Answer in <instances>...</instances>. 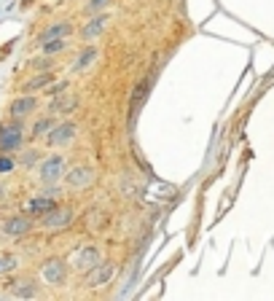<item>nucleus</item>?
<instances>
[{
  "instance_id": "9",
  "label": "nucleus",
  "mask_w": 274,
  "mask_h": 301,
  "mask_svg": "<svg viewBox=\"0 0 274 301\" xmlns=\"http://www.w3.org/2000/svg\"><path fill=\"white\" fill-rule=\"evenodd\" d=\"M148 92H151V78H142L135 86L132 100H129V113H132V116H137V111L142 108V102H145V97H148Z\"/></svg>"
},
{
  "instance_id": "12",
  "label": "nucleus",
  "mask_w": 274,
  "mask_h": 301,
  "mask_svg": "<svg viewBox=\"0 0 274 301\" xmlns=\"http://www.w3.org/2000/svg\"><path fill=\"white\" fill-rule=\"evenodd\" d=\"M105 25H108V19L105 16H94L92 22H89V27H83V38H97L100 32H105Z\"/></svg>"
},
{
  "instance_id": "16",
  "label": "nucleus",
  "mask_w": 274,
  "mask_h": 301,
  "mask_svg": "<svg viewBox=\"0 0 274 301\" xmlns=\"http://www.w3.org/2000/svg\"><path fill=\"white\" fill-rule=\"evenodd\" d=\"M51 207H54V199H49V197H38V199H32V202L27 204L30 213H41V215H46Z\"/></svg>"
},
{
  "instance_id": "18",
  "label": "nucleus",
  "mask_w": 274,
  "mask_h": 301,
  "mask_svg": "<svg viewBox=\"0 0 274 301\" xmlns=\"http://www.w3.org/2000/svg\"><path fill=\"white\" fill-rule=\"evenodd\" d=\"M76 105H78L76 97H62L54 102V113H70V111H76Z\"/></svg>"
},
{
  "instance_id": "8",
  "label": "nucleus",
  "mask_w": 274,
  "mask_h": 301,
  "mask_svg": "<svg viewBox=\"0 0 274 301\" xmlns=\"http://www.w3.org/2000/svg\"><path fill=\"white\" fill-rule=\"evenodd\" d=\"M3 232L8 237H22L30 232V218H25V215H11V218L3 223Z\"/></svg>"
},
{
  "instance_id": "22",
  "label": "nucleus",
  "mask_w": 274,
  "mask_h": 301,
  "mask_svg": "<svg viewBox=\"0 0 274 301\" xmlns=\"http://www.w3.org/2000/svg\"><path fill=\"white\" fill-rule=\"evenodd\" d=\"M46 129H51V121H49V118H43V121H38V124H35V137L46 135Z\"/></svg>"
},
{
  "instance_id": "1",
  "label": "nucleus",
  "mask_w": 274,
  "mask_h": 301,
  "mask_svg": "<svg viewBox=\"0 0 274 301\" xmlns=\"http://www.w3.org/2000/svg\"><path fill=\"white\" fill-rule=\"evenodd\" d=\"M65 172H67V164H65L62 156H49V159H43L41 167H38V178L43 183H57Z\"/></svg>"
},
{
  "instance_id": "5",
  "label": "nucleus",
  "mask_w": 274,
  "mask_h": 301,
  "mask_svg": "<svg viewBox=\"0 0 274 301\" xmlns=\"http://www.w3.org/2000/svg\"><path fill=\"white\" fill-rule=\"evenodd\" d=\"M65 178L70 188H89L94 183V172L89 167H73L70 172H65Z\"/></svg>"
},
{
  "instance_id": "25",
  "label": "nucleus",
  "mask_w": 274,
  "mask_h": 301,
  "mask_svg": "<svg viewBox=\"0 0 274 301\" xmlns=\"http://www.w3.org/2000/svg\"><path fill=\"white\" fill-rule=\"evenodd\" d=\"M0 194H3V186H0Z\"/></svg>"
},
{
  "instance_id": "3",
  "label": "nucleus",
  "mask_w": 274,
  "mask_h": 301,
  "mask_svg": "<svg viewBox=\"0 0 274 301\" xmlns=\"http://www.w3.org/2000/svg\"><path fill=\"white\" fill-rule=\"evenodd\" d=\"M41 277L49 285H62L65 277H67V269H65V261L62 258H49L41 267Z\"/></svg>"
},
{
  "instance_id": "13",
  "label": "nucleus",
  "mask_w": 274,
  "mask_h": 301,
  "mask_svg": "<svg viewBox=\"0 0 274 301\" xmlns=\"http://www.w3.org/2000/svg\"><path fill=\"white\" fill-rule=\"evenodd\" d=\"M67 32H70V25H67V22H57V25H51L49 30L41 35V43H43V41H51V38H65Z\"/></svg>"
},
{
  "instance_id": "15",
  "label": "nucleus",
  "mask_w": 274,
  "mask_h": 301,
  "mask_svg": "<svg viewBox=\"0 0 274 301\" xmlns=\"http://www.w3.org/2000/svg\"><path fill=\"white\" fill-rule=\"evenodd\" d=\"M153 188H156V194H145V199H151V202L172 199V194H175V188H172V186H167V183H153Z\"/></svg>"
},
{
  "instance_id": "4",
  "label": "nucleus",
  "mask_w": 274,
  "mask_h": 301,
  "mask_svg": "<svg viewBox=\"0 0 274 301\" xmlns=\"http://www.w3.org/2000/svg\"><path fill=\"white\" fill-rule=\"evenodd\" d=\"M113 277V267L111 263H94V267L86 272V288H100Z\"/></svg>"
},
{
  "instance_id": "2",
  "label": "nucleus",
  "mask_w": 274,
  "mask_h": 301,
  "mask_svg": "<svg viewBox=\"0 0 274 301\" xmlns=\"http://www.w3.org/2000/svg\"><path fill=\"white\" fill-rule=\"evenodd\" d=\"M70 263H73V269H78V272H89L94 263H100V250L92 247V245L78 247L73 256H70Z\"/></svg>"
},
{
  "instance_id": "6",
  "label": "nucleus",
  "mask_w": 274,
  "mask_h": 301,
  "mask_svg": "<svg viewBox=\"0 0 274 301\" xmlns=\"http://www.w3.org/2000/svg\"><path fill=\"white\" fill-rule=\"evenodd\" d=\"M76 137V124H70V121H65V124H59V127H54L51 132H49V143L51 146H67L70 140Z\"/></svg>"
},
{
  "instance_id": "21",
  "label": "nucleus",
  "mask_w": 274,
  "mask_h": 301,
  "mask_svg": "<svg viewBox=\"0 0 274 301\" xmlns=\"http://www.w3.org/2000/svg\"><path fill=\"white\" fill-rule=\"evenodd\" d=\"M49 81H51V76H38V78H32V81L27 83V92H35L38 86H46Z\"/></svg>"
},
{
  "instance_id": "10",
  "label": "nucleus",
  "mask_w": 274,
  "mask_h": 301,
  "mask_svg": "<svg viewBox=\"0 0 274 301\" xmlns=\"http://www.w3.org/2000/svg\"><path fill=\"white\" fill-rule=\"evenodd\" d=\"M43 223L49 226V228H59V226H67L70 221H73V213H70L67 207H62V210H57V207H51L49 213L43 215Z\"/></svg>"
},
{
  "instance_id": "14",
  "label": "nucleus",
  "mask_w": 274,
  "mask_h": 301,
  "mask_svg": "<svg viewBox=\"0 0 274 301\" xmlns=\"http://www.w3.org/2000/svg\"><path fill=\"white\" fill-rule=\"evenodd\" d=\"M94 57H97V49H92V46H89V49H83V51L78 54V59L73 62V70H78V73H81V70H86V67L94 62Z\"/></svg>"
},
{
  "instance_id": "23",
  "label": "nucleus",
  "mask_w": 274,
  "mask_h": 301,
  "mask_svg": "<svg viewBox=\"0 0 274 301\" xmlns=\"http://www.w3.org/2000/svg\"><path fill=\"white\" fill-rule=\"evenodd\" d=\"M8 170H14V162L8 156H0V172H8Z\"/></svg>"
},
{
  "instance_id": "11",
  "label": "nucleus",
  "mask_w": 274,
  "mask_h": 301,
  "mask_svg": "<svg viewBox=\"0 0 274 301\" xmlns=\"http://www.w3.org/2000/svg\"><path fill=\"white\" fill-rule=\"evenodd\" d=\"M35 97H19V100H14L11 102V116L14 118H22V116H27L30 111H35Z\"/></svg>"
},
{
  "instance_id": "20",
  "label": "nucleus",
  "mask_w": 274,
  "mask_h": 301,
  "mask_svg": "<svg viewBox=\"0 0 274 301\" xmlns=\"http://www.w3.org/2000/svg\"><path fill=\"white\" fill-rule=\"evenodd\" d=\"M16 267H19V258H14V256H0V274L14 272Z\"/></svg>"
},
{
  "instance_id": "17",
  "label": "nucleus",
  "mask_w": 274,
  "mask_h": 301,
  "mask_svg": "<svg viewBox=\"0 0 274 301\" xmlns=\"http://www.w3.org/2000/svg\"><path fill=\"white\" fill-rule=\"evenodd\" d=\"M11 296H19V298H30V296H35V288L30 285V280H22L19 285H14V288H11Z\"/></svg>"
},
{
  "instance_id": "19",
  "label": "nucleus",
  "mask_w": 274,
  "mask_h": 301,
  "mask_svg": "<svg viewBox=\"0 0 274 301\" xmlns=\"http://www.w3.org/2000/svg\"><path fill=\"white\" fill-rule=\"evenodd\" d=\"M65 49V38H51V41H43V54H57Z\"/></svg>"
},
{
  "instance_id": "24",
  "label": "nucleus",
  "mask_w": 274,
  "mask_h": 301,
  "mask_svg": "<svg viewBox=\"0 0 274 301\" xmlns=\"http://www.w3.org/2000/svg\"><path fill=\"white\" fill-rule=\"evenodd\" d=\"M102 6H108V0H92V3H89V11H100Z\"/></svg>"
},
{
  "instance_id": "7",
  "label": "nucleus",
  "mask_w": 274,
  "mask_h": 301,
  "mask_svg": "<svg viewBox=\"0 0 274 301\" xmlns=\"http://www.w3.org/2000/svg\"><path fill=\"white\" fill-rule=\"evenodd\" d=\"M22 146V127H3L0 129V148L14 151Z\"/></svg>"
}]
</instances>
